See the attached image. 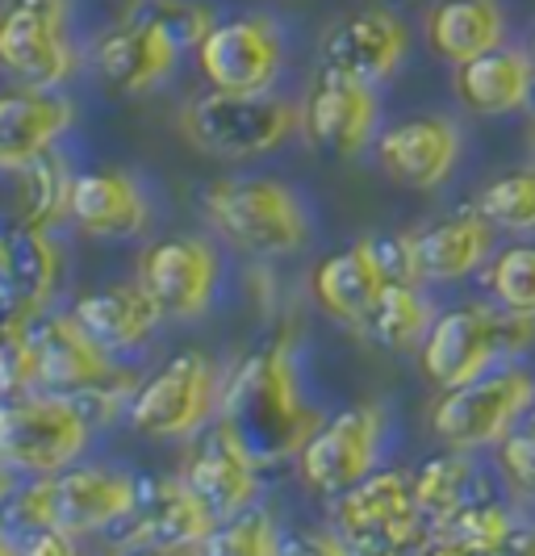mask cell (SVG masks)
<instances>
[{"instance_id": "13", "label": "cell", "mask_w": 535, "mask_h": 556, "mask_svg": "<svg viewBox=\"0 0 535 556\" xmlns=\"http://www.w3.org/2000/svg\"><path fill=\"white\" fill-rule=\"evenodd\" d=\"M406 243V268L423 285H464L481 277V268L498 251V226L481 214V205H460L435 223L402 235Z\"/></svg>"}, {"instance_id": "32", "label": "cell", "mask_w": 535, "mask_h": 556, "mask_svg": "<svg viewBox=\"0 0 535 556\" xmlns=\"http://www.w3.org/2000/svg\"><path fill=\"white\" fill-rule=\"evenodd\" d=\"M481 289L489 302L514 314H535V243L498 248L481 268Z\"/></svg>"}, {"instance_id": "1", "label": "cell", "mask_w": 535, "mask_h": 556, "mask_svg": "<svg viewBox=\"0 0 535 556\" xmlns=\"http://www.w3.org/2000/svg\"><path fill=\"white\" fill-rule=\"evenodd\" d=\"M218 422L234 431V440L259 465L302 452V444L310 440L322 418L306 402L293 339H277L272 348H264L239 368V377L222 390Z\"/></svg>"}, {"instance_id": "23", "label": "cell", "mask_w": 535, "mask_h": 556, "mask_svg": "<svg viewBox=\"0 0 535 556\" xmlns=\"http://www.w3.org/2000/svg\"><path fill=\"white\" fill-rule=\"evenodd\" d=\"M26 364L34 381L55 390H88L110 377V348L85 331V323L72 318H47L38 323L26 343Z\"/></svg>"}, {"instance_id": "31", "label": "cell", "mask_w": 535, "mask_h": 556, "mask_svg": "<svg viewBox=\"0 0 535 556\" xmlns=\"http://www.w3.org/2000/svg\"><path fill=\"white\" fill-rule=\"evenodd\" d=\"M481 214L510 239H535V160L494 176L477 193Z\"/></svg>"}, {"instance_id": "33", "label": "cell", "mask_w": 535, "mask_h": 556, "mask_svg": "<svg viewBox=\"0 0 535 556\" xmlns=\"http://www.w3.org/2000/svg\"><path fill=\"white\" fill-rule=\"evenodd\" d=\"M284 540L277 519L264 510V506H247L230 519H218V528L209 535V544L201 553H214V556H272L281 553Z\"/></svg>"}, {"instance_id": "18", "label": "cell", "mask_w": 535, "mask_h": 556, "mask_svg": "<svg viewBox=\"0 0 535 556\" xmlns=\"http://www.w3.org/2000/svg\"><path fill=\"white\" fill-rule=\"evenodd\" d=\"M126 523H130L126 544H130V548H147V553L205 548L214 528H218V519H214L209 506L189 490L184 477L142 481L139 502H135V510H130Z\"/></svg>"}, {"instance_id": "34", "label": "cell", "mask_w": 535, "mask_h": 556, "mask_svg": "<svg viewBox=\"0 0 535 556\" xmlns=\"http://www.w3.org/2000/svg\"><path fill=\"white\" fill-rule=\"evenodd\" d=\"M494 465L507 485V498L523 515H535V415L494 447Z\"/></svg>"}, {"instance_id": "24", "label": "cell", "mask_w": 535, "mask_h": 556, "mask_svg": "<svg viewBox=\"0 0 535 556\" xmlns=\"http://www.w3.org/2000/svg\"><path fill=\"white\" fill-rule=\"evenodd\" d=\"M67 214L80 230L97 235V239H113V243L135 239L151 223V205H147L139 180L117 167L76 176L67 189Z\"/></svg>"}, {"instance_id": "12", "label": "cell", "mask_w": 535, "mask_h": 556, "mask_svg": "<svg viewBox=\"0 0 535 556\" xmlns=\"http://www.w3.org/2000/svg\"><path fill=\"white\" fill-rule=\"evenodd\" d=\"M302 135L314 151L352 160L368 151L381 135V97L377 84L322 67L302 101Z\"/></svg>"}, {"instance_id": "7", "label": "cell", "mask_w": 535, "mask_h": 556, "mask_svg": "<svg viewBox=\"0 0 535 556\" xmlns=\"http://www.w3.org/2000/svg\"><path fill=\"white\" fill-rule=\"evenodd\" d=\"M331 528L347 544V553H402L423 548L426 515L415 494V473L402 469H377L352 490L335 494Z\"/></svg>"}, {"instance_id": "5", "label": "cell", "mask_w": 535, "mask_h": 556, "mask_svg": "<svg viewBox=\"0 0 535 556\" xmlns=\"http://www.w3.org/2000/svg\"><path fill=\"white\" fill-rule=\"evenodd\" d=\"M535 415V368L527 361L498 364L469 386L444 390L431 406V435L440 447L485 452Z\"/></svg>"}, {"instance_id": "6", "label": "cell", "mask_w": 535, "mask_h": 556, "mask_svg": "<svg viewBox=\"0 0 535 556\" xmlns=\"http://www.w3.org/2000/svg\"><path fill=\"white\" fill-rule=\"evenodd\" d=\"M302 130V110L272 92H205L180 113V135L218 160L268 155Z\"/></svg>"}, {"instance_id": "14", "label": "cell", "mask_w": 535, "mask_h": 556, "mask_svg": "<svg viewBox=\"0 0 535 556\" xmlns=\"http://www.w3.org/2000/svg\"><path fill=\"white\" fill-rule=\"evenodd\" d=\"M372 151L394 185L415 193H435L456 176V167L464 160V130L448 113H419L385 126Z\"/></svg>"}, {"instance_id": "36", "label": "cell", "mask_w": 535, "mask_h": 556, "mask_svg": "<svg viewBox=\"0 0 535 556\" xmlns=\"http://www.w3.org/2000/svg\"><path fill=\"white\" fill-rule=\"evenodd\" d=\"M527 155L535 160V105L527 110Z\"/></svg>"}, {"instance_id": "2", "label": "cell", "mask_w": 535, "mask_h": 556, "mask_svg": "<svg viewBox=\"0 0 535 556\" xmlns=\"http://www.w3.org/2000/svg\"><path fill=\"white\" fill-rule=\"evenodd\" d=\"M532 352L535 314H514L485 298V302L440 309L419 348V364L431 386L456 390L494 372L498 364L527 361Z\"/></svg>"}, {"instance_id": "4", "label": "cell", "mask_w": 535, "mask_h": 556, "mask_svg": "<svg viewBox=\"0 0 535 556\" xmlns=\"http://www.w3.org/2000/svg\"><path fill=\"white\" fill-rule=\"evenodd\" d=\"M201 210L226 243L252 255H293L310 239L306 201L268 176H226L201 193Z\"/></svg>"}, {"instance_id": "27", "label": "cell", "mask_w": 535, "mask_h": 556, "mask_svg": "<svg viewBox=\"0 0 535 556\" xmlns=\"http://www.w3.org/2000/svg\"><path fill=\"white\" fill-rule=\"evenodd\" d=\"M523 510L510 498H477L460 510H451L448 519L426 523L423 548L448 556H494L510 553L514 535L523 528Z\"/></svg>"}, {"instance_id": "22", "label": "cell", "mask_w": 535, "mask_h": 556, "mask_svg": "<svg viewBox=\"0 0 535 556\" xmlns=\"http://www.w3.org/2000/svg\"><path fill=\"white\" fill-rule=\"evenodd\" d=\"M456 101L477 117H514L535 105V59L527 47L502 42L451 67Z\"/></svg>"}, {"instance_id": "8", "label": "cell", "mask_w": 535, "mask_h": 556, "mask_svg": "<svg viewBox=\"0 0 535 556\" xmlns=\"http://www.w3.org/2000/svg\"><path fill=\"white\" fill-rule=\"evenodd\" d=\"M92 440V422L72 397H13L0 406V465L26 477L72 469Z\"/></svg>"}, {"instance_id": "35", "label": "cell", "mask_w": 535, "mask_h": 556, "mask_svg": "<svg viewBox=\"0 0 535 556\" xmlns=\"http://www.w3.org/2000/svg\"><path fill=\"white\" fill-rule=\"evenodd\" d=\"M510 553H535V515L523 519V528H519V535H514Z\"/></svg>"}, {"instance_id": "9", "label": "cell", "mask_w": 535, "mask_h": 556, "mask_svg": "<svg viewBox=\"0 0 535 556\" xmlns=\"http://www.w3.org/2000/svg\"><path fill=\"white\" fill-rule=\"evenodd\" d=\"M222 372L201 352L168 361L130 402V427L147 440H198L218 418Z\"/></svg>"}, {"instance_id": "37", "label": "cell", "mask_w": 535, "mask_h": 556, "mask_svg": "<svg viewBox=\"0 0 535 556\" xmlns=\"http://www.w3.org/2000/svg\"><path fill=\"white\" fill-rule=\"evenodd\" d=\"M527 51H532V59H535V29H532V38H527Z\"/></svg>"}, {"instance_id": "20", "label": "cell", "mask_w": 535, "mask_h": 556, "mask_svg": "<svg viewBox=\"0 0 535 556\" xmlns=\"http://www.w3.org/2000/svg\"><path fill=\"white\" fill-rule=\"evenodd\" d=\"M180 47H184V38L171 26L168 13H147L139 22L110 29L97 42V72L117 92L139 97V92H151L155 84L168 80Z\"/></svg>"}, {"instance_id": "3", "label": "cell", "mask_w": 535, "mask_h": 556, "mask_svg": "<svg viewBox=\"0 0 535 556\" xmlns=\"http://www.w3.org/2000/svg\"><path fill=\"white\" fill-rule=\"evenodd\" d=\"M139 502V481L122 469H63V473L38 477L26 485L17 502L9 506V523L22 531L26 540H67L88 535V531H105L113 523H126L130 510Z\"/></svg>"}, {"instance_id": "15", "label": "cell", "mask_w": 535, "mask_h": 556, "mask_svg": "<svg viewBox=\"0 0 535 556\" xmlns=\"http://www.w3.org/2000/svg\"><path fill=\"white\" fill-rule=\"evenodd\" d=\"M0 67L34 88H55L72 76L76 51L63 26V0H13L0 13Z\"/></svg>"}, {"instance_id": "26", "label": "cell", "mask_w": 535, "mask_h": 556, "mask_svg": "<svg viewBox=\"0 0 535 556\" xmlns=\"http://www.w3.org/2000/svg\"><path fill=\"white\" fill-rule=\"evenodd\" d=\"M426 47L448 67L469 63L510 38V17L502 0H435L426 13Z\"/></svg>"}, {"instance_id": "16", "label": "cell", "mask_w": 535, "mask_h": 556, "mask_svg": "<svg viewBox=\"0 0 535 556\" xmlns=\"http://www.w3.org/2000/svg\"><path fill=\"white\" fill-rule=\"evenodd\" d=\"M201 76L222 92H268L284 63V38L272 17L214 22L198 42Z\"/></svg>"}, {"instance_id": "29", "label": "cell", "mask_w": 535, "mask_h": 556, "mask_svg": "<svg viewBox=\"0 0 535 556\" xmlns=\"http://www.w3.org/2000/svg\"><path fill=\"white\" fill-rule=\"evenodd\" d=\"M426 289L431 285L415 277H394L385 285V293L377 298V306L368 309L360 331L372 343H381L385 352H419L431 323H435V314H440Z\"/></svg>"}, {"instance_id": "10", "label": "cell", "mask_w": 535, "mask_h": 556, "mask_svg": "<svg viewBox=\"0 0 535 556\" xmlns=\"http://www.w3.org/2000/svg\"><path fill=\"white\" fill-rule=\"evenodd\" d=\"M385 440H390V415L381 402H360L339 410L335 418H322L297 452L302 481L318 494L335 498L381 469Z\"/></svg>"}, {"instance_id": "30", "label": "cell", "mask_w": 535, "mask_h": 556, "mask_svg": "<svg viewBox=\"0 0 535 556\" xmlns=\"http://www.w3.org/2000/svg\"><path fill=\"white\" fill-rule=\"evenodd\" d=\"M415 494H419L426 523H435V519H448L451 510L469 506V502L489 498V481L481 473L477 452L444 447L440 456H431L415 473Z\"/></svg>"}, {"instance_id": "38", "label": "cell", "mask_w": 535, "mask_h": 556, "mask_svg": "<svg viewBox=\"0 0 535 556\" xmlns=\"http://www.w3.org/2000/svg\"><path fill=\"white\" fill-rule=\"evenodd\" d=\"M0 469H4V465H0ZM4 490H9V485H4V477H0V494H4Z\"/></svg>"}, {"instance_id": "21", "label": "cell", "mask_w": 535, "mask_h": 556, "mask_svg": "<svg viewBox=\"0 0 535 556\" xmlns=\"http://www.w3.org/2000/svg\"><path fill=\"white\" fill-rule=\"evenodd\" d=\"M180 477L209 506L214 519H230L259 498V460L234 440L226 422H214L205 435H198Z\"/></svg>"}, {"instance_id": "19", "label": "cell", "mask_w": 535, "mask_h": 556, "mask_svg": "<svg viewBox=\"0 0 535 556\" xmlns=\"http://www.w3.org/2000/svg\"><path fill=\"white\" fill-rule=\"evenodd\" d=\"M410 55V29L390 9H360L322 34V67L368 84H385Z\"/></svg>"}, {"instance_id": "28", "label": "cell", "mask_w": 535, "mask_h": 556, "mask_svg": "<svg viewBox=\"0 0 535 556\" xmlns=\"http://www.w3.org/2000/svg\"><path fill=\"white\" fill-rule=\"evenodd\" d=\"M85 331L105 343V348H142L155 327H160V306L151 302V293L142 289L139 280L135 285H105V289H92L85 298H76V309H72Z\"/></svg>"}, {"instance_id": "17", "label": "cell", "mask_w": 535, "mask_h": 556, "mask_svg": "<svg viewBox=\"0 0 535 556\" xmlns=\"http://www.w3.org/2000/svg\"><path fill=\"white\" fill-rule=\"evenodd\" d=\"M218 251L209 248L205 239H164L151 243L139 260V285L151 293V302L160 306L164 318H201L214 293H218Z\"/></svg>"}, {"instance_id": "25", "label": "cell", "mask_w": 535, "mask_h": 556, "mask_svg": "<svg viewBox=\"0 0 535 556\" xmlns=\"http://www.w3.org/2000/svg\"><path fill=\"white\" fill-rule=\"evenodd\" d=\"M72 101H63L51 88H9L0 92V167L34 164L47 155L55 139L72 126Z\"/></svg>"}, {"instance_id": "11", "label": "cell", "mask_w": 535, "mask_h": 556, "mask_svg": "<svg viewBox=\"0 0 535 556\" xmlns=\"http://www.w3.org/2000/svg\"><path fill=\"white\" fill-rule=\"evenodd\" d=\"M394 277H410L406 268V243L397 239H356L352 248L327 255L310 277L314 302L327 309L331 318L347 323L360 331L368 309L385 293Z\"/></svg>"}]
</instances>
